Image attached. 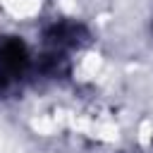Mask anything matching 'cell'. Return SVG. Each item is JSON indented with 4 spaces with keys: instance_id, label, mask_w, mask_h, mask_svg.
Masks as SVG:
<instances>
[{
    "instance_id": "obj_1",
    "label": "cell",
    "mask_w": 153,
    "mask_h": 153,
    "mask_svg": "<svg viewBox=\"0 0 153 153\" xmlns=\"http://www.w3.org/2000/svg\"><path fill=\"white\" fill-rule=\"evenodd\" d=\"M26 62H29V55H26V48L22 41L7 38L0 43V81L22 74Z\"/></svg>"
}]
</instances>
